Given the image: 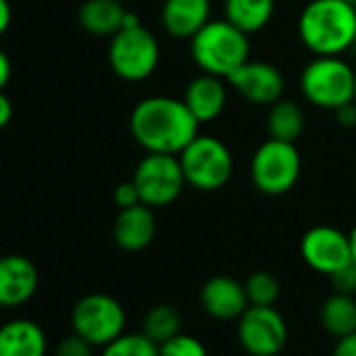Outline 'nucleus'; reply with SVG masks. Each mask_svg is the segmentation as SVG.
<instances>
[{"label":"nucleus","instance_id":"obj_1","mask_svg":"<svg viewBox=\"0 0 356 356\" xmlns=\"http://www.w3.org/2000/svg\"><path fill=\"white\" fill-rule=\"evenodd\" d=\"M130 134L147 153L178 155L197 134L200 122L183 99L153 95L138 101L130 113Z\"/></svg>","mask_w":356,"mask_h":356},{"label":"nucleus","instance_id":"obj_2","mask_svg":"<svg viewBox=\"0 0 356 356\" xmlns=\"http://www.w3.org/2000/svg\"><path fill=\"white\" fill-rule=\"evenodd\" d=\"M298 36L314 55H343L356 44V3L308 0L298 17Z\"/></svg>","mask_w":356,"mask_h":356},{"label":"nucleus","instance_id":"obj_3","mask_svg":"<svg viewBox=\"0 0 356 356\" xmlns=\"http://www.w3.org/2000/svg\"><path fill=\"white\" fill-rule=\"evenodd\" d=\"M191 57L195 65L220 78H229L241 67L252 53L250 34L233 26L229 19H210L191 40Z\"/></svg>","mask_w":356,"mask_h":356},{"label":"nucleus","instance_id":"obj_4","mask_svg":"<svg viewBox=\"0 0 356 356\" xmlns=\"http://www.w3.org/2000/svg\"><path fill=\"white\" fill-rule=\"evenodd\" d=\"M300 90L310 105L335 111L356 101L354 67L341 55L312 57L300 74Z\"/></svg>","mask_w":356,"mask_h":356},{"label":"nucleus","instance_id":"obj_5","mask_svg":"<svg viewBox=\"0 0 356 356\" xmlns=\"http://www.w3.org/2000/svg\"><path fill=\"white\" fill-rule=\"evenodd\" d=\"M178 159L187 185L202 193H214L227 187L235 170V159L227 143L202 132L178 153Z\"/></svg>","mask_w":356,"mask_h":356},{"label":"nucleus","instance_id":"obj_6","mask_svg":"<svg viewBox=\"0 0 356 356\" xmlns=\"http://www.w3.org/2000/svg\"><path fill=\"white\" fill-rule=\"evenodd\" d=\"M254 187L270 197L289 193L302 176V155L296 143L266 138L258 145L250 161Z\"/></svg>","mask_w":356,"mask_h":356},{"label":"nucleus","instance_id":"obj_7","mask_svg":"<svg viewBox=\"0 0 356 356\" xmlns=\"http://www.w3.org/2000/svg\"><path fill=\"white\" fill-rule=\"evenodd\" d=\"M132 181L138 189L140 204L157 210L172 206L183 195L187 178L178 155L172 153H147L134 168Z\"/></svg>","mask_w":356,"mask_h":356},{"label":"nucleus","instance_id":"obj_8","mask_svg":"<svg viewBox=\"0 0 356 356\" xmlns=\"http://www.w3.org/2000/svg\"><path fill=\"white\" fill-rule=\"evenodd\" d=\"M107 57L118 78L126 82H143L155 74L161 51L157 38L143 24H136L122 28L111 36Z\"/></svg>","mask_w":356,"mask_h":356},{"label":"nucleus","instance_id":"obj_9","mask_svg":"<svg viewBox=\"0 0 356 356\" xmlns=\"http://www.w3.org/2000/svg\"><path fill=\"white\" fill-rule=\"evenodd\" d=\"M72 329L95 348H103L124 333L126 310L113 296L88 293L72 310Z\"/></svg>","mask_w":356,"mask_h":356},{"label":"nucleus","instance_id":"obj_10","mask_svg":"<svg viewBox=\"0 0 356 356\" xmlns=\"http://www.w3.org/2000/svg\"><path fill=\"white\" fill-rule=\"evenodd\" d=\"M237 337L250 356H277L287 343V323L275 306H248L237 318Z\"/></svg>","mask_w":356,"mask_h":356},{"label":"nucleus","instance_id":"obj_11","mask_svg":"<svg viewBox=\"0 0 356 356\" xmlns=\"http://www.w3.org/2000/svg\"><path fill=\"white\" fill-rule=\"evenodd\" d=\"M300 254L312 270L331 277L352 260L350 237L331 225H316L302 235Z\"/></svg>","mask_w":356,"mask_h":356},{"label":"nucleus","instance_id":"obj_12","mask_svg":"<svg viewBox=\"0 0 356 356\" xmlns=\"http://www.w3.org/2000/svg\"><path fill=\"white\" fill-rule=\"evenodd\" d=\"M229 86L235 88L248 103L270 107L285 92V78L281 70L268 61L248 59L229 78Z\"/></svg>","mask_w":356,"mask_h":356},{"label":"nucleus","instance_id":"obj_13","mask_svg":"<svg viewBox=\"0 0 356 356\" xmlns=\"http://www.w3.org/2000/svg\"><path fill=\"white\" fill-rule=\"evenodd\" d=\"M38 289V268L19 254L0 258V306L17 308L34 298Z\"/></svg>","mask_w":356,"mask_h":356},{"label":"nucleus","instance_id":"obj_14","mask_svg":"<svg viewBox=\"0 0 356 356\" xmlns=\"http://www.w3.org/2000/svg\"><path fill=\"white\" fill-rule=\"evenodd\" d=\"M200 300L204 310L216 321H237L250 306L245 285L229 275L210 277L200 291Z\"/></svg>","mask_w":356,"mask_h":356},{"label":"nucleus","instance_id":"obj_15","mask_svg":"<svg viewBox=\"0 0 356 356\" xmlns=\"http://www.w3.org/2000/svg\"><path fill=\"white\" fill-rule=\"evenodd\" d=\"M189 111L195 115L200 124H210L222 115L229 103V82L227 78L202 72L195 76L183 95Z\"/></svg>","mask_w":356,"mask_h":356},{"label":"nucleus","instance_id":"obj_16","mask_svg":"<svg viewBox=\"0 0 356 356\" xmlns=\"http://www.w3.org/2000/svg\"><path fill=\"white\" fill-rule=\"evenodd\" d=\"M212 19V0H163L159 22L174 40H191Z\"/></svg>","mask_w":356,"mask_h":356},{"label":"nucleus","instance_id":"obj_17","mask_svg":"<svg viewBox=\"0 0 356 356\" xmlns=\"http://www.w3.org/2000/svg\"><path fill=\"white\" fill-rule=\"evenodd\" d=\"M155 231V212L145 204L120 210L113 220V241L124 252H143L151 245Z\"/></svg>","mask_w":356,"mask_h":356},{"label":"nucleus","instance_id":"obj_18","mask_svg":"<svg viewBox=\"0 0 356 356\" xmlns=\"http://www.w3.org/2000/svg\"><path fill=\"white\" fill-rule=\"evenodd\" d=\"M47 333L30 318H11L0 325V356H47Z\"/></svg>","mask_w":356,"mask_h":356},{"label":"nucleus","instance_id":"obj_19","mask_svg":"<svg viewBox=\"0 0 356 356\" xmlns=\"http://www.w3.org/2000/svg\"><path fill=\"white\" fill-rule=\"evenodd\" d=\"M128 9L120 0H84L78 11V24L92 36H115L126 22Z\"/></svg>","mask_w":356,"mask_h":356},{"label":"nucleus","instance_id":"obj_20","mask_svg":"<svg viewBox=\"0 0 356 356\" xmlns=\"http://www.w3.org/2000/svg\"><path fill=\"white\" fill-rule=\"evenodd\" d=\"M306 128V113L304 107L291 99H279L268 107L266 113V132L270 138L298 143Z\"/></svg>","mask_w":356,"mask_h":356},{"label":"nucleus","instance_id":"obj_21","mask_svg":"<svg viewBox=\"0 0 356 356\" xmlns=\"http://www.w3.org/2000/svg\"><path fill=\"white\" fill-rule=\"evenodd\" d=\"M275 7V0H225V19L252 36L273 22Z\"/></svg>","mask_w":356,"mask_h":356},{"label":"nucleus","instance_id":"obj_22","mask_svg":"<svg viewBox=\"0 0 356 356\" xmlns=\"http://www.w3.org/2000/svg\"><path fill=\"white\" fill-rule=\"evenodd\" d=\"M321 323L333 337H346L356 331V300L354 296L333 291L321 306Z\"/></svg>","mask_w":356,"mask_h":356},{"label":"nucleus","instance_id":"obj_23","mask_svg":"<svg viewBox=\"0 0 356 356\" xmlns=\"http://www.w3.org/2000/svg\"><path fill=\"white\" fill-rule=\"evenodd\" d=\"M181 325H183L181 312L170 304H159V306H153L145 314L143 333L159 346L161 341L174 337L176 333H181Z\"/></svg>","mask_w":356,"mask_h":356},{"label":"nucleus","instance_id":"obj_24","mask_svg":"<svg viewBox=\"0 0 356 356\" xmlns=\"http://www.w3.org/2000/svg\"><path fill=\"white\" fill-rule=\"evenodd\" d=\"M101 356H159V346L145 333H122L103 346Z\"/></svg>","mask_w":356,"mask_h":356},{"label":"nucleus","instance_id":"obj_25","mask_svg":"<svg viewBox=\"0 0 356 356\" xmlns=\"http://www.w3.org/2000/svg\"><path fill=\"white\" fill-rule=\"evenodd\" d=\"M243 285H245L250 306H275V302L279 300V293H281V285H279L277 277L266 270L252 273Z\"/></svg>","mask_w":356,"mask_h":356},{"label":"nucleus","instance_id":"obj_26","mask_svg":"<svg viewBox=\"0 0 356 356\" xmlns=\"http://www.w3.org/2000/svg\"><path fill=\"white\" fill-rule=\"evenodd\" d=\"M159 356H208V350L202 339L187 333H176L159 343Z\"/></svg>","mask_w":356,"mask_h":356},{"label":"nucleus","instance_id":"obj_27","mask_svg":"<svg viewBox=\"0 0 356 356\" xmlns=\"http://www.w3.org/2000/svg\"><path fill=\"white\" fill-rule=\"evenodd\" d=\"M92 350L95 346L90 341H86L78 333H72L57 343L55 356H92Z\"/></svg>","mask_w":356,"mask_h":356},{"label":"nucleus","instance_id":"obj_28","mask_svg":"<svg viewBox=\"0 0 356 356\" xmlns=\"http://www.w3.org/2000/svg\"><path fill=\"white\" fill-rule=\"evenodd\" d=\"M329 279H331L333 291L354 296L356 293V262L350 260L346 266H341L339 270H335Z\"/></svg>","mask_w":356,"mask_h":356},{"label":"nucleus","instance_id":"obj_29","mask_svg":"<svg viewBox=\"0 0 356 356\" xmlns=\"http://www.w3.org/2000/svg\"><path fill=\"white\" fill-rule=\"evenodd\" d=\"M113 202H115V206H118L120 210L140 204V195H138V189H136V185H134L132 178H130V181L120 183V185L115 187V191H113Z\"/></svg>","mask_w":356,"mask_h":356},{"label":"nucleus","instance_id":"obj_30","mask_svg":"<svg viewBox=\"0 0 356 356\" xmlns=\"http://www.w3.org/2000/svg\"><path fill=\"white\" fill-rule=\"evenodd\" d=\"M335 122L343 128H354L356 126V101H350L341 107H337L335 111Z\"/></svg>","mask_w":356,"mask_h":356},{"label":"nucleus","instance_id":"obj_31","mask_svg":"<svg viewBox=\"0 0 356 356\" xmlns=\"http://www.w3.org/2000/svg\"><path fill=\"white\" fill-rule=\"evenodd\" d=\"M331 356H356V331L346 337H339Z\"/></svg>","mask_w":356,"mask_h":356},{"label":"nucleus","instance_id":"obj_32","mask_svg":"<svg viewBox=\"0 0 356 356\" xmlns=\"http://www.w3.org/2000/svg\"><path fill=\"white\" fill-rule=\"evenodd\" d=\"M13 120V101L5 95V90H0V130L9 126Z\"/></svg>","mask_w":356,"mask_h":356},{"label":"nucleus","instance_id":"obj_33","mask_svg":"<svg viewBox=\"0 0 356 356\" xmlns=\"http://www.w3.org/2000/svg\"><path fill=\"white\" fill-rule=\"evenodd\" d=\"M11 76H13L11 59H9V55L3 49H0V90L7 88V84L11 82Z\"/></svg>","mask_w":356,"mask_h":356},{"label":"nucleus","instance_id":"obj_34","mask_svg":"<svg viewBox=\"0 0 356 356\" xmlns=\"http://www.w3.org/2000/svg\"><path fill=\"white\" fill-rule=\"evenodd\" d=\"M13 22V9L9 0H0V36H3Z\"/></svg>","mask_w":356,"mask_h":356},{"label":"nucleus","instance_id":"obj_35","mask_svg":"<svg viewBox=\"0 0 356 356\" xmlns=\"http://www.w3.org/2000/svg\"><path fill=\"white\" fill-rule=\"evenodd\" d=\"M348 237H350V250H352V260L356 262V225H354V227L350 229Z\"/></svg>","mask_w":356,"mask_h":356},{"label":"nucleus","instance_id":"obj_36","mask_svg":"<svg viewBox=\"0 0 356 356\" xmlns=\"http://www.w3.org/2000/svg\"><path fill=\"white\" fill-rule=\"evenodd\" d=\"M354 88H356V70H354Z\"/></svg>","mask_w":356,"mask_h":356},{"label":"nucleus","instance_id":"obj_37","mask_svg":"<svg viewBox=\"0 0 356 356\" xmlns=\"http://www.w3.org/2000/svg\"><path fill=\"white\" fill-rule=\"evenodd\" d=\"M120 3H130V0H120Z\"/></svg>","mask_w":356,"mask_h":356},{"label":"nucleus","instance_id":"obj_38","mask_svg":"<svg viewBox=\"0 0 356 356\" xmlns=\"http://www.w3.org/2000/svg\"><path fill=\"white\" fill-rule=\"evenodd\" d=\"M352 3H354V0H352Z\"/></svg>","mask_w":356,"mask_h":356}]
</instances>
